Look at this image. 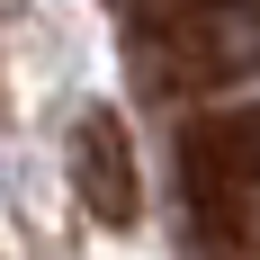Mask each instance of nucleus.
Wrapping results in <instances>:
<instances>
[{"label": "nucleus", "instance_id": "1", "mask_svg": "<svg viewBox=\"0 0 260 260\" xmlns=\"http://www.w3.org/2000/svg\"><path fill=\"white\" fill-rule=\"evenodd\" d=\"M72 188L90 207V224H108V234L144 224V171H135V135H126L117 108H81L72 117Z\"/></svg>", "mask_w": 260, "mask_h": 260}, {"label": "nucleus", "instance_id": "3", "mask_svg": "<svg viewBox=\"0 0 260 260\" xmlns=\"http://www.w3.org/2000/svg\"><path fill=\"white\" fill-rule=\"evenodd\" d=\"M9 9H18V0H0V18H9Z\"/></svg>", "mask_w": 260, "mask_h": 260}, {"label": "nucleus", "instance_id": "2", "mask_svg": "<svg viewBox=\"0 0 260 260\" xmlns=\"http://www.w3.org/2000/svg\"><path fill=\"white\" fill-rule=\"evenodd\" d=\"M161 54H171V81H234L260 63V9L251 0H198L161 27Z\"/></svg>", "mask_w": 260, "mask_h": 260}]
</instances>
